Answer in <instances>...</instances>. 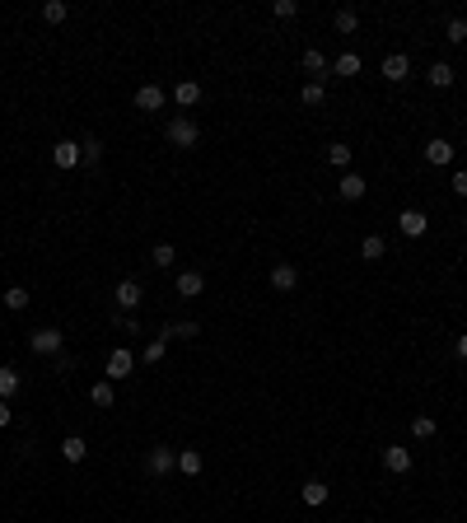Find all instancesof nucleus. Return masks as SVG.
<instances>
[{"label": "nucleus", "instance_id": "obj_1", "mask_svg": "<svg viewBox=\"0 0 467 523\" xmlns=\"http://www.w3.org/2000/svg\"><path fill=\"white\" fill-rule=\"evenodd\" d=\"M28 351H33V356H61V332H56V327H38V332L28 336Z\"/></svg>", "mask_w": 467, "mask_h": 523}, {"label": "nucleus", "instance_id": "obj_2", "mask_svg": "<svg viewBox=\"0 0 467 523\" xmlns=\"http://www.w3.org/2000/svg\"><path fill=\"white\" fill-rule=\"evenodd\" d=\"M197 122H192V117H173V122H168V141L173 145H182V150H192V145H197Z\"/></svg>", "mask_w": 467, "mask_h": 523}, {"label": "nucleus", "instance_id": "obj_3", "mask_svg": "<svg viewBox=\"0 0 467 523\" xmlns=\"http://www.w3.org/2000/svg\"><path fill=\"white\" fill-rule=\"evenodd\" d=\"M131 369H136V356H131V351H126V346H122V351H112V356H108V383L126 379Z\"/></svg>", "mask_w": 467, "mask_h": 523}, {"label": "nucleus", "instance_id": "obj_4", "mask_svg": "<svg viewBox=\"0 0 467 523\" xmlns=\"http://www.w3.org/2000/svg\"><path fill=\"white\" fill-rule=\"evenodd\" d=\"M145 468L155 472V477H168V472L178 468V453H173V448H150V458H145Z\"/></svg>", "mask_w": 467, "mask_h": 523}, {"label": "nucleus", "instance_id": "obj_5", "mask_svg": "<svg viewBox=\"0 0 467 523\" xmlns=\"http://www.w3.org/2000/svg\"><path fill=\"white\" fill-rule=\"evenodd\" d=\"M300 285V271L290 267V262H276L271 267V290H280V294H290V290Z\"/></svg>", "mask_w": 467, "mask_h": 523}, {"label": "nucleus", "instance_id": "obj_6", "mask_svg": "<svg viewBox=\"0 0 467 523\" xmlns=\"http://www.w3.org/2000/svg\"><path fill=\"white\" fill-rule=\"evenodd\" d=\"M383 468L402 477V472H412V453H407L402 444H388V448H383Z\"/></svg>", "mask_w": 467, "mask_h": 523}, {"label": "nucleus", "instance_id": "obj_7", "mask_svg": "<svg viewBox=\"0 0 467 523\" xmlns=\"http://www.w3.org/2000/svg\"><path fill=\"white\" fill-rule=\"evenodd\" d=\"M136 108H141V112H159V108H164V89H159V84H141V89H136Z\"/></svg>", "mask_w": 467, "mask_h": 523}, {"label": "nucleus", "instance_id": "obj_8", "mask_svg": "<svg viewBox=\"0 0 467 523\" xmlns=\"http://www.w3.org/2000/svg\"><path fill=\"white\" fill-rule=\"evenodd\" d=\"M407 75H412V61H407L402 52L383 56V79H392V84H397V79H407Z\"/></svg>", "mask_w": 467, "mask_h": 523}, {"label": "nucleus", "instance_id": "obj_9", "mask_svg": "<svg viewBox=\"0 0 467 523\" xmlns=\"http://www.w3.org/2000/svg\"><path fill=\"white\" fill-rule=\"evenodd\" d=\"M52 159H56V168H75L79 164V145L75 141H56L52 145Z\"/></svg>", "mask_w": 467, "mask_h": 523}, {"label": "nucleus", "instance_id": "obj_10", "mask_svg": "<svg viewBox=\"0 0 467 523\" xmlns=\"http://www.w3.org/2000/svg\"><path fill=\"white\" fill-rule=\"evenodd\" d=\"M397 229H402L407 238H421V234H425V215H421V211H402V215H397Z\"/></svg>", "mask_w": 467, "mask_h": 523}, {"label": "nucleus", "instance_id": "obj_11", "mask_svg": "<svg viewBox=\"0 0 467 523\" xmlns=\"http://www.w3.org/2000/svg\"><path fill=\"white\" fill-rule=\"evenodd\" d=\"M201 290H206V276H201V271H182V276H178V294H182V299H197Z\"/></svg>", "mask_w": 467, "mask_h": 523}, {"label": "nucleus", "instance_id": "obj_12", "mask_svg": "<svg viewBox=\"0 0 467 523\" xmlns=\"http://www.w3.org/2000/svg\"><path fill=\"white\" fill-rule=\"evenodd\" d=\"M425 159H430V164H449V159H454V141H444V136H434V141L425 145Z\"/></svg>", "mask_w": 467, "mask_h": 523}, {"label": "nucleus", "instance_id": "obj_13", "mask_svg": "<svg viewBox=\"0 0 467 523\" xmlns=\"http://www.w3.org/2000/svg\"><path fill=\"white\" fill-rule=\"evenodd\" d=\"M336 192H341V201H360V197L369 192V182L360 178V173H346V178H341V187H336Z\"/></svg>", "mask_w": 467, "mask_h": 523}, {"label": "nucleus", "instance_id": "obj_14", "mask_svg": "<svg viewBox=\"0 0 467 523\" xmlns=\"http://www.w3.org/2000/svg\"><path fill=\"white\" fill-rule=\"evenodd\" d=\"M84 453H89V448H84L79 434H66V439H61V458H66V463H84Z\"/></svg>", "mask_w": 467, "mask_h": 523}, {"label": "nucleus", "instance_id": "obj_15", "mask_svg": "<svg viewBox=\"0 0 467 523\" xmlns=\"http://www.w3.org/2000/svg\"><path fill=\"white\" fill-rule=\"evenodd\" d=\"M117 304H122V309H136V304H141V280H122V285H117Z\"/></svg>", "mask_w": 467, "mask_h": 523}, {"label": "nucleus", "instance_id": "obj_16", "mask_svg": "<svg viewBox=\"0 0 467 523\" xmlns=\"http://www.w3.org/2000/svg\"><path fill=\"white\" fill-rule=\"evenodd\" d=\"M173 99H178L182 108H192V103H201V84H197V79H182L178 89H173Z\"/></svg>", "mask_w": 467, "mask_h": 523}, {"label": "nucleus", "instance_id": "obj_17", "mask_svg": "<svg viewBox=\"0 0 467 523\" xmlns=\"http://www.w3.org/2000/svg\"><path fill=\"white\" fill-rule=\"evenodd\" d=\"M430 84H434V89H449V84H454V66H449V61H434V66H430Z\"/></svg>", "mask_w": 467, "mask_h": 523}, {"label": "nucleus", "instance_id": "obj_18", "mask_svg": "<svg viewBox=\"0 0 467 523\" xmlns=\"http://www.w3.org/2000/svg\"><path fill=\"white\" fill-rule=\"evenodd\" d=\"M300 99L309 103V108H323V99H327V89H323V79H309V84H304L300 89Z\"/></svg>", "mask_w": 467, "mask_h": 523}, {"label": "nucleus", "instance_id": "obj_19", "mask_svg": "<svg viewBox=\"0 0 467 523\" xmlns=\"http://www.w3.org/2000/svg\"><path fill=\"white\" fill-rule=\"evenodd\" d=\"M300 495H304V505H309V510H318V505H327V486H323V481H309V486H304Z\"/></svg>", "mask_w": 467, "mask_h": 523}, {"label": "nucleus", "instance_id": "obj_20", "mask_svg": "<svg viewBox=\"0 0 467 523\" xmlns=\"http://www.w3.org/2000/svg\"><path fill=\"white\" fill-rule=\"evenodd\" d=\"M14 392H19V369H10V365H5V369H0V397L10 402Z\"/></svg>", "mask_w": 467, "mask_h": 523}, {"label": "nucleus", "instance_id": "obj_21", "mask_svg": "<svg viewBox=\"0 0 467 523\" xmlns=\"http://www.w3.org/2000/svg\"><path fill=\"white\" fill-rule=\"evenodd\" d=\"M332 70H336V75H360V56L356 52H341L332 61Z\"/></svg>", "mask_w": 467, "mask_h": 523}, {"label": "nucleus", "instance_id": "obj_22", "mask_svg": "<svg viewBox=\"0 0 467 523\" xmlns=\"http://www.w3.org/2000/svg\"><path fill=\"white\" fill-rule=\"evenodd\" d=\"M28 304H33V299H28V290H23V285H10V290H5V309L19 313V309H28Z\"/></svg>", "mask_w": 467, "mask_h": 523}, {"label": "nucleus", "instance_id": "obj_23", "mask_svg": "<svg viewBox=\"0 0 467 523\" xmlns=\"http://www.w3.org/2000/svg\"><path fill=\"white\" fill-rule=\"evenodd\" d=\"M178 472H187V477L201 472V453H197V448H182V453H178Z\"/></svg>", "mask_w": 467, "mask_h": 523}, {"label": "nucleus", "instance_id": "obj_24", "mask_svg": "<svg viewBox=\"0 0 467 523\" xmlns=\"http://www.w3.org/2000/svg\"><path fill=\"white\" fill-rule=\"evenodd\" d=\"M304 70H309V75H323V70H327V56L318 52V47H309V52H304Z\"/></svg>", "mask_w": 467, "mask_h": 523}, {"label": "nucleus", "instance_id": "obj_25", "mask_svg": "<svg viewBox=\"0 0 467 523\" xmlns=\"http://www.w3.org/2000/svg\"><path fill=\"white\" fill-rule=\"evenodd\" d=\"M79 159H84V164H99V159H103V141H99V136H89V141L79 145Z\"/></svg>", "mask_w": 467, "mask_h": 523}, {"label": "nucleus", "instance_id": "obj_26", "mask_svg": "<svg viewBox=\"0 0 467 523\" xmlns=\"http://www.w3.org/2000/svg\"><path fill=\"white\" fill-rule=\"evenodd\" d=\"M360 28V14L356 10H336V33H356Z\"/></svg>", "mask_w": 467, "mask_h": 523}, {"label": "nucleus", "instance_id": "obj_27", "mask_svg": "<svg viewBox=\"0 0 467 523\" xmlns=\"http://www.w3.org/2000/svg\"><path fill=\"white\" fill-rule=\"evenodd\" d=\"M434 430H439V425H434L430 416H416V421H412V434H416V439H434Z\"/></svg>", "mask_w": 467, "mask_h": 523}, {"label": "nucleus", "instance_id": "obj_28", "mask_svg": "<svg viewBox=\"0 0 467 523\" xmlns=\"http://www.w3.org/2000/svg\"><path fill=\"white\" fill-rule=\"evenodd\" d=\"M360 253H365V262H378V257H383V238H378V234H369L365 243H360Z\"/></svg>", "mask_w": 467, "mask_h": 523}, {"label": "nucleus", "instance_id": "obj_29", "mask_svg": "<svg viewBox=\"0 0 467 523\" xmlns=\"http://www.w3.org/2000/svg\"><path fill=\"white\" fill-rule=\"evenodd\" d=\"M164 351H168V341H164V336H159V341H150V346H145V365H159V360H164Z\"/></svg>", "mask_w": 467, "mask_h": 523}, {"label": "nucleus", "instance_id": "obj_30", "mask_svg": "<svg viewBox=\"0 0 467 523\" xmlns=\"http://www.w3.org/2000/svg\"><path fill=\"white\" fill-rule=\"evenodd\" d=\"M66 14H70V10L61 5V0H47V5H43V19H47V23H61Z\"/></svg>", "mask_w": 467, "mask_h": 523}, {"label": "nucleus", "instance_id": "obj_31", "mask_svg": "<svg viewBox=\"0 0 467 523\" xmlns=\"http://www.w3.org/2000/svg\"><path fill=\"white\" fill-rule=\"evenodd\" d=\"M89 402H94V407H112V383H94Z\"/></svg>", "mask_w": 467, "mask_h": 523}, {"label": "nucleus", "instance_id": "obj_32", "mask_svg": "<svg viewBox=\"0 0 467 523\" xmlns=\"http://www.w3.org/2000/svg\"><path fill=\"white\" fill-rule=\"evenodd\" d=\"M173 257H178V248H173V243H159L155 248V267H173Z\"/></svg>", "mask_w": 467, "mask_h": 523}, {"label": "nucleus", "instance_id": "obj_33", "mask_svg": "<svg viewBox=\"0 0 467 523\" xmlns=\"http://www.w3.org/2000/svg\"><path fill=\"white\" fill-rule=\"evenodd\" d=\"M271 14H276V19H295V14H300V5H295V0H276V5H271Z\"/></svg>", "mask_w": 467, "mask_h": 523}, {"label": "nucleus", "instance_id": "obj_34", "mask_svg": "<svg viewBox=\"0 0 467 523\" xmlns=\"http://www.w3.org/2000/svg\"><path fill=\"white\" fill-rule=\"evenodd\" d=\"M327 159H332L336 168H346L351 164V150H346V145H327Z\"/></svg>", "mask_w": 467, "mask_h": 523}, {"label": "nucleus", "instance_id": "obj_35", "mask_svg": "<svg viewBox=\"0 0 467 523\" xmlns=\"http://www.w3.org/2000/svg\"><path fill=\"white\" fill-rule=\"evenodd\" d=\"M444 33H449V43H463V38H467V23H463V19H449Z\"/></svg>", "mask_w": 467, "mask_h": 523}, {"label": "nucleus", "instance_id": "obj_36", "mask_svg": "<svg viewBox=\"0 0 467 523\" xmlns=\"http://www.w3.org/2000/svg\"><path fill=\"white\" fill-rule=\"evenodd\" d=\"M454 192H458V197H467V168H458V173H454Z\"/></svg>", "mask_w": 467, "mask_h": 523}, {"label": "nucleus", "instance_id": "obj_37", "mask_svg": "<svg viewBox=\"0 0 467 523\" xmlns=\"http://www.w3.org/2000/svg\"><path fill=\"white\" fill-rule=\"evenodd\" d=\"M5 425H10V402L0 397V430H5Z\"/></svg>", "mask_w": 467, "mask_h": 523}, {"label": "nucleus", "instance_id": "obj_38", "mask_svg": "<svg viewBox=\"0 0 467 523\" xmlns=\"http://www.w3.org/2000/svg\"><path fill=\"white\" fill-rule=\"evenodd\" d=\"M458 356H463V360H467V336H458Z\"/></svg>", "mask_w": 467, "mask_h": 523}]
</instances>
